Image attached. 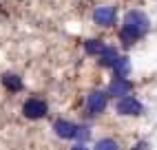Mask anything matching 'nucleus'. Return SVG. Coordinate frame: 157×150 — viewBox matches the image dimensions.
<instances>
[{"label":"nucleus","instance_id":"obj_1","mask_svg":"<svg viewBox=\"0 0 157 150\" xmlns=\"http://www.w3.org/2000/svg\"><path fill=\"white\" fill-rule=\"evenodd\" d=\"M151 29V22L146 13L142 11H128L126 18H124V24H122V31H120V40L124 42V47H131L135 44L140 38H144Z\"/></svg>","mask_w":157,"mask_h":150},{"label":"nucleus","instance_id":"obj_2","mask_svg":"<svg viewBox=\"0 0 157 150\" xmlns=\"http://www.w3.org/2000/svg\"><path fill=\"white\" fill-rule=\"evenodd\" d=\"M22 113H25L27 119H40V117L47 115V102L44 99H38V97H31V99L25 102Z\"/></svg>","mask_w":157,"mask_h":150},{"label":"nucleus","instance_id":"obj_3","mask_svg":"<svg viewBox=\"0 0 157 150\" xmlns=\"http://www.w3.org/2000/svg\"><path fill=\"white\" fill-rule=\"evenodd\" d=\"M117 113L120 115H126V117H135V115H142L144 113V106H142V102L140 99H135V97H131V95H126V97H122L120 102H117Z\"/></svg>","mask_w":157,"mask_h":150},{"label":"nucleus","instance_id":"obj_4","mask_svg":"<svg viewBox=\"0 0 157 150\" xmlns=\"http://www.w3.org/2000/svg\"><path fill=\"white\" fill-rule=\"evenodd\" d=\"M93 20H95L98 24H102V27H111V24H115V20H117V9L115 7H98L95 11H93Z\"/></svg>","mask_w":157,"mask_h":150},{"label":"nucleus","instance_id":"obj_5","mask_svg":"<svg viewBox=\"0 0 157 150\" xmlns=\"http://www.w3.org/2000/svg\"><path fill=\"white\" fill-rule=\"evenodd\" d=\"M106 104H109V95L102 93V91H93V93L89 95V102H86L91 115H100V113H104V111H106Z\"/></svg>","mask_w":157,"mask_h":150},{"label":"nucleus","instance_id":"obj_6","mask_svg":"<svg viewBox=\"0 0 157 150\" xmlns=\"http://www.w3.org/2000/svg\"><path fill=\"white\" fill-rule=\"evenodd\" d=\"M133 91V82L126 77H113V82L109 84V95H115V97H126V95Z\"/></svg>","mask_w":157,"mask_h":150},{"label":"nucleus","instance_id":"obj_7","mask_svg":"<svg viewBox=\"0 0 157 150\" xmlns=\"http://www.w3.org/2000/svg\"><path fill=\"white\" fill-rule=\"evenodd\" d=\"M53 130H56V135L62 137V139H73V137L78 135V126L71 124V122H67V119H58V122L53 124Z\"/></svg>","mask_w":157,"mask_h":150},{"label":"nucleus","instance_id":"obj_8","mask_svg":"<svg viewBox=\"0 0 157 150\" xmlns=\"http://www.w3.org/2000/svg\"><path fill=\"white\" fill-rule=\"evenodd\" d=\"M117 60H120V53H117L115 47H106V49L102 51V55H100V62L104 64V66H113Z\"/></svg>","mask_w":157,"mask_h":150},{"label":"nucleus","instance_id":"obj_9","mask_svg":"<svg viewBox=\"0 0 157 150\" xmlns=\"http://www.w3.org/2000/svg\"><path fill=\"white\" fill-rule=\"evenodd\" d=\"M113 71H115V77H126L131 73V60L128 58H120L113 64Z\"/></svg>","mask_w":157,"mask_h":150},{"label":"nucleus","instance_id":"obj_10","mask_svg":"<svg viewBox=\"0 0 157 150\" xmlns=\"http://www.w3.org/2000/svg\"><path fill=\"white\" fill-rule=\"evenodd\" d=\"M84 49L89 55H102V51L106 49V44H104L102 40H86L84 42Z\"/></svg>","mask_w":157,"mask_h":150},{"label":"nucleus","instance_id":"obj_11","mask_svg":"<svg viewBox=\"0 0 157 150\" xmlns=\"http://www.w3.org/2000/svg\"><path fill=\"white\" fill-rule=\"evenodd\" d=\"M2 84H5V88H9V91H20V88H22V80H20L18 75H13V73H7L2 77Z\"/></svg>","mask_w":157,"mask_h":150},{"label":"nucleus","instance_id":"obj_12","mask_svg":"<svg viewBox=\"0 0 157 150\" xmlns=\"http://www.w3.org/2000/svg\"><path fill=\"white\" fill-rule=\"evenodd\" d=\"M95 150H120V148H117V141H113V139H100L95 144Z\"/></svg>","mask_w":157,"mask_h":150},{"label":"nucleus","instance_id":"obj_13","mask_svg":"<svg viewBox=\"0 0 157 150\" xmlns=\"http://www.w3.org/2000/svg\"><path fill=\"white\" fill-rule=\"evenodd\" d=\"M89 135H91V133H89L86 126H78V135H75L78 139H82V141H84V139H89Z\"/></svg>","mask_w":157,"mask_h":150},{"label":"nucleus","instance_id":"obj_14","mask_svg":"<svg viewBox=\"0 0 157 150\" xmlns=\"http://www.w3.org/2000/svg\"><path fill=\"white\" fill-rule=\"evenodd\" d=\"M148 148H151V144H148V141H140L133 150H148Z\"/></svg>","mask_w":157,"mask_h":150},{"label":"nucleus","instance_id":"obj_15","mask_svg":"<svg viewBox=\"0 0 157 150\" xmlns=\"http://www.w3.org/2000/svg\"><path fill=\"white\" fill-rule=\"evenodd\" d=\"M71 150H89V148H86V146H84V144H78V146H73V148H71Z\"/></svg>","mask_w":157,"mask_h":150}]
</instances>
